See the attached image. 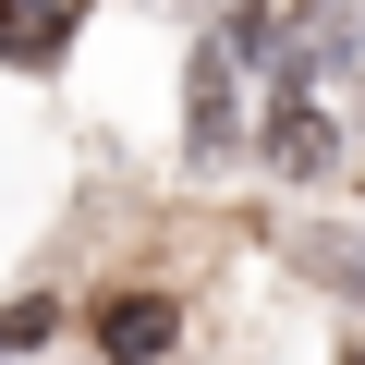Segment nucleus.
Listing matches in <instances>:
<instances>
[{"label": "nucleus", "mask_w": 365, "mask_h": 365, "mask_svg": "<svg viewBox=\"0 0 365 365\" xmlns=\"http://www.w3.org/2000/svg\"><path fill=\"white\" fill-rule=\"evenodd\" d=\"M244 61H256V49H244L232 25L182 61V134H195V158H232V146H244Z\"/></svg>", "instance_id": "nucleus-1"}, {"label": "nucleus", "mask_w": 365, "mask_h": 365, "mask_svg": "<svg viewBox=\"0 0 365 365\" xmlns=\"http://www.w3.org/2000/svg\"><path fill=\"white\" fill-rule=\"evenodd\" d=\"M341 158V122H329V86H304V73H280V110H268V170H292V182H317Z\"/></svg>", "instance_id": "nucleus-2"}, {"label": "nucleus", "mask_w": 365, "mask_h": 365, "mask_svg": "<svg viewBox=\"0 0 365 365\" xmlns=\"http://www.w3.org/2000/svg\"><path fill=\"white\" fill-rule=\"evenodd\" d=\"M170 329H182L170 292H122V304H98V353H110V365H158Z\"/></svg>", "instance_id": "nucleus-3"}, {"label": "nucleus", "mask_w": 365, "mask_h": 365, "mask_svg": "<svg viewBox=\"0 0 365 365\" xmlns=\"http://www.w3.org/2000/svg\"><path fill=\"white\" fill-rule=\"evenodd\" d=\"M304 25H329V0H232V37H244L256 61H280Z\"/></svg>", "instance_id": "nucleus-4"}, {"label": "nucleus", "mask_w": 365, "mask_h": 365, "mask_svg": "<svg viewBox=\"0 0 365 365\" xmlns=\"http://www.w3.org/2000/svg\"><path fill=\"white\" fill-rule=\"evenodd\" d=\"M317 280L365 304V232H317Z\"/></svg>", "instance_id": "nucleus-5"}, {"label": "nucleus", "mask_w": 365, "mask_h": 365, "mask_svg": "<svg viewBox=\"0 0 365 365\" xmlns=\"http://www.w3.org/2000/svg\"><path fill=\"white\" fill-rule=\"evenodd\" d=\"M25 341H49V304H0V353H25Z\"/></svg>", "instance_id": "nucleus-6"}, {"label": "nucleus", "mask_w": 365, "mask_h": 365, "mask_svg": "<svg viewBox=\"0 0 365 365\" xmlns=\"http://www.w3.org/2000/svg\"><path fill=\"white\" fill-rule=\"evenodd\" d=\"M353 365H365V341H353Z\"/></svg>", "instance_id": "nucleus-7"}]
</instances>
